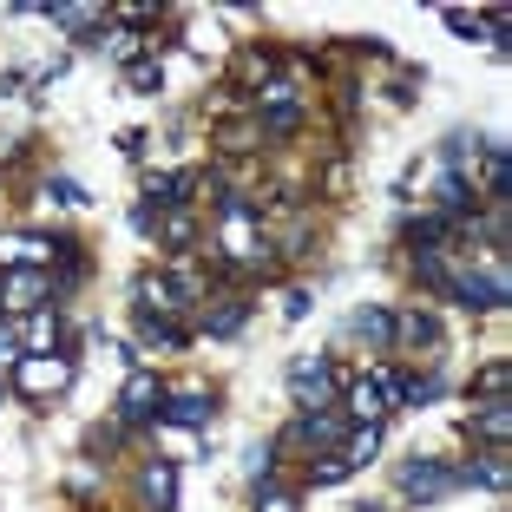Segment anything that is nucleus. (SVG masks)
Masks as SVG:
<instances>
[{
  "label": "nucleus",
  "instance_id": "f3484780",
  "mask_svg": "<svg viewBox=\"0 0 512 512\" xmlns=\"http://www.w3.org/2000/svg\"><path fill=\"white\" fill-rule=\"evenodd\" d=\"M53 342H60V316L33 309V316H27V329H20V355H46Z\"/></svg>",
  "mask_w": 512,
  "mask_h": 512
},
{
  "label": "nucleus",
  "instance_id": "bb28decb",
  "mask_svg": "<svg viewBox=\"0 0 512 512\" xmlns=\"http://www.w3.org/2000/svg\"><path fill=\"white\" fill-rule=\"evenodd\" d=\"M46 197H53V204H86V184H79V178H53Z\"/></svg>",
  "mask_w": 512,
  "mask_h": 512
},
{
  "label": "nucleus",
  "instance_id": "423d86ee",
  "mask_svg": "<svg viewBox=\"0 0 512 512\" xmlns=\"http://www.w3.org/2000/svg\"><path fill=\"white\" fill-rule=\"evenodd\" d=\"M14 388L20 394H60V388H73V362L66 355H20Z\"/></svg>",
  "mask_w": 512,
  "mask_h": 512
},
{
  "label": "nucleus",
  "instance_id": "a878e982",
  "mask_svg": "<svg viewBox=\"0 0 512 512\" xmlns=\"http://www.w3.org/2000/svg\"><path fill=\"white\" fill-rule=\"evenodd\" d=\"M480 151H486V138H467V132H453V138H447V165L460 171L467 158H480Z\"/></svg>",
  "mask_w": 512,
  "mask_h": 512
},
{
  "label": "nucleus",
  "instance_id": "b1692460",
  "mask_svg": "<svg viewBox=\"0 0 512 512\" xmlns=\"http://www.w3.org/2000/svg\"><path fill=\"white\" fill-rule=\"evenodd\" d=\"M125 86H132V92H158V86H165V66H158V60H132V66H125Z\"/></svg>",
  "mask_w": 512,
  "mask_h": 512
},
{
  "label": "nucleus",
  "instance_id": "9d476101",
  "mask_svg": "<svg viewBox=\"0 0 512 512\" xmlns=\"http://www.w3.org/2000/svg\"><path fill=\"white\" fill-rule=\"evenodd\" d=\"M467 434L486 440V447H506V434H512V401H480L467 414Z\"/></svg>",
  "mask_w": 512,
  "mask_h": 512
},
{
  "label": "nucleus",
  "instance_id": "a211bd4d",
  "mask_svg": "<svg viewBox=\"0 0 512 512\" xmlns=\"http://www.w3.org/2000/svg\"><path fill=\"white\" fill-rule=\"evenodd\" d=\"M348 335H362L368 348H388V342H394V316H388V309H355Z\"/></svg>",
  "mask_w": 512,
  "mask_h": 512
},
{
  "label": "nucleus",
  "instance_id": "9b49d317",
  "mask_svg": "<svg viewBox=\"0 0 512 512\" xmlns=\"http://www.w3.org/2000/svg\"><path fill=\"white\" fill-rule=\"evenodd\" d=\"M158 421H171V427H211V394H204V388L165 394V407H158Z\"/></svg>",
  "mask_w": 512,
  "mask_h": 512
},
{
  "label": "nucleus",
  "instance_id": "c85d7f7f",
  "mask_svg": "<svg viewBox=\"0 0 512 512\" xmlns=\"http://www.w3.org/2000/svg\"><path fill=\"white\" fill-rule=\"evenodd\" d=\"M447 27H453V33H473V40H480L486 20H480V14H467V7H447Z\"/></svg>",
  "mask_w": 512,
  "mask_h": 512
},
{
  "label": "nucleus",
  "instance_id": "20e7f679",
  "mask_svg": "<svg viewBox=\"0 0 512 512\" xmlns=\"http://www.w3.org/2000/svg\"><path fill=\"white\" fill-rule=\"evenodd\" d=\"M138 309H151V316H178V309H191L197 296H204V283L197 276H138Z\"/></svg>",
  "mask_w": 512,
  "mask_h": 512
},
{
  "label": "nucleus",
  "instance_id": "6e6552de",
  "mask_svg": "<svg viewBox=\"0 0 512 512\" xmlns=\"http://www.w3.org/2000/svg\"><path fill=\"white\" fill-rule=\"evenodd\" d=\"M342 440H348L342 414H302V421L283 434V447H342Z\"/></svg>",
  "mask_w": 512,
  "mask_h": 512
},
{
  "label": "nucleus",
  "instance_id": "cd10ccee",
  "mask_svg": "<svg viewBox=\"0 0 512 512\" xmlns=\"http://www.w3.org/2000/svg\"><path fill=\"white\" fill-rule=\"evenodd\" d=\"M165 243H171V250L197 243V224H191V217H165Z\"/></svg>",
  "mask_w": 512,
  "mask_h": 512
},
{
  "label": "nucleus",
  "instance_id": "1a4fd4ad",
  "mask_svg": "<svg viewBox=\"0 0 512 512\" xmlns=\"http://www.w3.org/2000/svg\"><path fill=\"white\" fill-rule=\"evenodd\" d=\"M342 401H348V421H355V427H381V414H388V394L375 388V375L348 381V388H342Z\"/></svg>",
  "mask_w": 512,
  "mask_h": 512
},
{
  "label": "nucleus",
  "instance_id": "0eeeda50",
  "mask_svg": "<svg viewBox=\"0 0 512 512\" xmlns=\"http://www.w3.org/2000/svg\"><path fill=\"white\" fill-rule=\"evenodd\" d=\"M453 302L460 309H506V276L499 270H460L453 276Z\"/></svg>",
  "mask_w": 512,
  "mask_h": 512
},
{
  "label": "nucleus",
  "instance_id": "aec40b11",
  "mask_svg": "<svg viewBox=\"0 0 512 512\" xmlns=\"http://www.w3.org/2000/svg\"><path fill=\"white\" fill-rule=\"evenodd\" d=\"M184 191H197V171H165V178H151V184H145L151 211H158V204H184Z\"/></svg>",
  "mask_w": 512,
  "mask_h": 512
},
{
  "label": "nucleus",
  "instance_id": "393cba45",
  "mask_svg": "<svg viewBox=\"0 0 512 512\" xmlns=\"http://www.w3.org/2000/svg\"><path fill=\"white\" fill-rule=\"evenodd\" d=\"M256 512H302V506H296V493H283V486L263 480L256 486Z\"/></svg>",
  "mask_w": 512,
  "mask_h": 512
},
{
  "label": "nucleus",
  "instance_id": "7c9ffc66",
  "mask_svg": "<svg viewBox=\"0 0 512 512\" xmlns=\"http://www.w3.org/2000/svg\"><path fill=\"white\" fill-rule=\"evenodd\" d=\"M309 302H316V296H309V289H289V302H283V316H289V322H302V316H309Z\"/></svg>",
  "mask_w": 512,
  "mask_h": 512
},
{
  "label": "nucleus",
  "instance_id": "412c9836",
  "mask_svg": "<svg viewBox=\"0 0 512 512\" xmlns=\"http://www.w3.org/2000/svg\"><path fill=\"white\" fill-rule=\"evenodd\" d=\"M414 270H421V283L434 289V296H453V270L440 263V250H414Z\"/></svg>",
  "mask_w": 512,
  "mask_h": 512
},
{
  "label": "nucleus",
  "instance_id": "5701e85b",
  "mask_svg": "<svg viewBox=\"0 0 512 512\" xmlns=\"http://www.w3.org/2000/svg\"><path fill=\"white\" fill-rule=\"evenodd\" d=\"M243 316H250V302H224V309H211V316H204V329H211V335H237Z\"/></svg>",
  "mask_w": 512,
  "mask_h": 512
},
{
  "label": "nucleus",
  "instance_id": "4be33fe9",
  "mask_svg": "<svg viewBox=\"0 0 512 512\" xmlns=\"http://www.w3.org/2000/svg\"><path fill=\"white\" fill-rule=\"evenodd\" d=\"M506 388H512V362H486L480 375H473V394H480V401H506Z\"/></svg>",
  "mask_w": 512,
  "mask_h": 512
},
{
  "label": "nucleus",
  "instance_id": "f8f14e48",
  "mask_svg": "<svg viewBox=\"0 0 512 512\" xmlns=\"http://www.w3.org/2000/svg\"><path fill=\"white\" fill-rule=\"evenodd\" d=\"M46 20H53V27L60 33H73V40H99V33H106V14H99V7H40Z\"/></svg>",
  "mask_w": 512,
  "mask_h": 512
},
{
  "label": "nucleus",
  "instance_id": "4468645a",
  "mask_svg": "<svg viewBox=\"0 0 512 512\" xmlns=\"http://www.w3.org/2000/svg\"><path fill=\"white\" fill-rule=\"evenodd\" d=\"M394 342L401 348H440V322L427 309H407V316H394Z\"/></svg>",
  "mask_w": 512,
  "mask_h": 512
},
{
  "label": "nucleus",
  "instance_id": "7ed1b4c3",
  "mask_svg": "<svg viewBox=\"0 0 512 512\" xmlns=\"http://www.w3.org/2000/svg\"><path fill=\"white\" fill-rule=\"evenodd\" d=\"M460 486H467V473L447 467V460H407V467H401V493H407V499H421V506H434V499L460 493Z\"/></svg>",
  "mask_w": 512,
  "mask_h": 512
},
{
  "label": "nucleus",
  "instance_id": "f257e3e1",
  "mask_svg": "<svg viewBox=\"0 0 512 512\" xmlns=\"http://www.w3.org/2000/svg\"><path fill=\"white\" fill-rule=\"evenodd\" d=\"M335 394H342L335 362H322V355H296V362H289V401H296L302 414H322Z\"/></svg>",
  "mask_w": 512,
  "mask_h": 512
},
{
  "label": "nucleus",
  "instance_id": "39448f33",
  "mask_svg": "<svg viewBox=\"0 0 512 512\" xmlns=\"http://www.w3.org/2000/svg\"><path fill=\"white\" fill-rule=\"evenodd\" d=\"M158 407H165V381L151 375V368H132L119 388V427H145L158 421Z\"/></svg>",
  "mask_w": 512,
  "mask_h": 512
},
{
  "label": "nucleus",
  "instance_id": "f03ea898",
  "mask_svg": "<svg viewBox=\"0 0 512 512\" xmlns=\"http://www.w3.org/2000/svg\"><path fill=\"white\" fill-rule=\"evenodd\" d=\"M60 296L46 270H0V316H33Z\"/></svg>",
  "mask_w": 512,
  "mask_h": 512
},
{
  "label": "nucleus",
  "instance_id": "6ab92c4d",
  "mask_svg": "<svg viewBox=\"0 0 512 512\" xmlns=\"http://www.w3.org/2000/svg\"><path fill=\"white\" fill-rule=\"evenodd\" d=\"M335 453H342V460H348V473H362L368 460H375V453H381V427H355V434H348V440H342V447H335Z\"/></svg>",
  "mask_w": 512,
  "mask_h": 512
},
{
  "label": "nucleus",
  "instance_id": "c756f323",
  "mask_svg": "<svg viewBox=\"0 0 512 512\" xmlns=\"http://www.w3.org/2000/svg\"><path fill=\"white\" fill-rule=\"evenodd\" d=\"M342 480H348V460H342V453H329V460L316 467V486H342Z\"/></svg>",
  "mask_w": 512,
  "mask_h": 512
},
{
  "label": "nucleus",
  "instance_id": "2f4dec72",
  "mask_svg": "<svg viewBox=\"0 0 512 512\" xmlns=\"http://www.w3.org/2000/svg\"><path fill=\"white\" fill-rule=\"evenodd\" d=\"M0 394H7V388H0Z\"/></svg>",
  "mask_w": 512,
  "mask_h": 512
},
{
  "label": "nucleus",
  "instance_id": "ddd939ff",
  "mask_svg": "<svg viewBox=\"0 0 512 512\" xmlns=\"http://www.w3.org/2000/svg\"><path fill=\"white\" fill-rule=\"evenodd\" d=\"M440 211H447L453 224H473L480 197H473V178H467V171H447V178H440Z\"/></svg>",
  "mask_w": 512,
  "mask_h": 512
},
{
  "label": "nucleus",
  "instance_id": "2eb2a0df",
  "mask_svg": "<svg viewBox=\"0 0 512 512\" xmlns=\"http://www.w3.org/2000/svg\"><path fill=\"white\" fill-rule=\"evenodd\" d=\"M460 473H467V486L480 480V486H493V493H506V480H512V467H506V447H486L480 460H467Z\"/></svg>",
  "mask_w": 512,
  "mask_h": 512
},
{
  "label": "nucleus",
  "instance_id": "dca6fc26",
  "mask_svg": "<svg viewBox=\"0 0 512 512\" xmlns=\"http://www.w3.org/2000/svg\"><path fill=\"white\" fill-rule=\"evenodd\" d=\"M138 493H145V506L171 512V499H178V473H171V460H158V467H145V480H138Z\"/></svg>",
  "mask_w": 512,
  "mask_h": 512
}]
</instances>
